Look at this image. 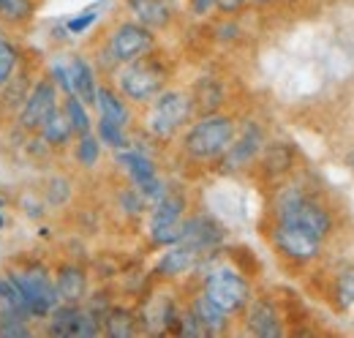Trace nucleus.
<instances>
[{
    "instance_id": "obj_6",
    "label": "nucleus",
    "mask_w": 354,
    "mask_h": 338,
    "mask_svg": "<svg viewBox=\"0 0 354 338\" xmlns=\"http://www.w3.org/2000/svg\"><path fill=\"white\" fill-rule=\"evenodd\" d=\"M153 49H158V33H153L136 19H120L106 30L104 44L95 55V69L112 74L118 66L131 63Z\"/></svg>"
},
{
    "instance_id": "obj_37",
    "label": "nucleus",
    "mask_w": 354,
    "mask_h": 338,
    "mask_svg": "<svg viewBox=\"0 0 354 338\" xmlns=\"http://www.w3.org/2000/svg\"><path fill=\"white\" fill-rule=\"evenodd\" d=\"M95 22H98V8H88V11H80L71 19H66L63 22V30L68 36H82V33H88Z\"/></svg>"
},
{
    "instance_id": "obj_13",
    "label": "nucleus",
    "mask_w": 354,
    "mask_h": 338,
    "mask_svg": "<svg viewBox=\"0 0 354 338\" xmlns=\"http://www.w3.org/2000/svg\"><path fill=\"white\" fill-rule=\"evenodd\" d=\"M180 311H183V305L177 303L172 292H150L136 308L139 330L147 336H169V333H175Z\"/></svg>"
},
{
    "instance_id": "obj_16",
    "label": "nucleus",
    "mask_w": 354,
    "mask_h": 338,
    "mask_svg": "<svg viewBox=\"0 0 354 338\" xmlns=\"http://www.w3.org/2000/svg\"><path fill=\"white\" fill-rule=\"evenodd\" d=\"M202 262H205V256L196 249H191L185 243H172V246L161 249V256L153 265V276L158 281H164V284L180 281L185 276H194L202 267Z\"/></svg>"
},
{
    "instance_id": "obj_12",
    "label": "nucleus",
    "mask_w": 354,
    "mask_h": 338,
    "mask_svg": "<svg viewBox=\"0 0 354 338\" xmlns=\"http://www.w3.org/2000/svg\"><path fill=\"white\" fill-rule=\"evenodd\" d=\"M60 101H63V93L57 90V84L52 82L49 77H39L36 82L30 84L28 96H25V104L22 109L17 112V123L25 134H39V128L44 126V121L60 109Z\"/></svg>"
},
{
    "instance_id": "obj_32",
    "label": "nucleus",
    "mask_w": 354,
    "mask_h": 338,
    "mask_svg": "<svg viewBox=\"0 0 354 338\" xmlns=\"http://www.w3.org/2000/svg\"><path fill=\"white\" fill-rule=\"evenodd\" d=\"M71 197H74V183H71V177H66V175H52V177L46 180L44 202L49 208H63V205L71 202Z\"/></svg>"
},
{
    "instance_id": "obj_2",
    "label": "nucleus",
    "mask_w": 354,
    "mask_h": 338,
    "mask_svg": "<svg viewBox=\"0 0 354 338\" xmlns=\"http://www.w3.org/2000/svg\"><path fill=\"white\" fill-rule=\"evenodd\" d=\"M237 115L232 112H207V115H196L188 126L183 128L180 139V153L188 164H199V167H216V161L226 153V148L232 145L234 134H237Z\"/></svg>"
},
{
    "instance_id": "obj_20",
    "label": "nucleus",
    "mask_w": 354,
    "mask_h": 338,
    "mask_svg": "<svg viewBox=\"0 0 354 338\" xmlns=\"http://www.w3.org/2000/svg\"><path fill=\"white\" fill-rule=\"evenodd\" d=\"M185 305H188V308H191V314L202 322V328H205L207 338L210 336H226V333L232 330L234 317H232V314H226L221 305H216L210 297L202 292V290L191 292V297H188V303H185Z\"/></svg>"
},
{
    "instance_id": "obj_15",
    "label": "nucleus",
    "mask_w": 354,
    "mask_h": 338,
    "mask_svg": "<svg viewBox=\"0 0 354 338\" xmlns=\"http://www.w3.org/2000/svg\"><path fill=\"white\" fill-rule=\"evenodd\" d=\"M177 243H185V246L196 249L205 259H210V256H216L223 249L226 229H223L221 221L213 218L210 213H188L185 221H183Z\"/></svg>"
},
{
    "instance_id": "obj_24",
    "label": "nucleus",
    "mask_w": 354,
    "mask_h": 338,
    "mask_svg": "<svg viewBox=\"0 0 354 338\" xmlns=\"http://www.w3.org/2000/svg\"><path fill=\"white\" fill-rule=\"evenodd\" d=\"M30 69L28 66H17V71L6 80V84L0 87V109L6 112V115H17L19 109H22V104H25V96H28V90H30Z\"/></svg>"
},
{
    "instance_id": "obj_43",
    "label": "nucleus",
    "mask_w": 354,
    "mask_h": 338,
    "mask_svg": "<svg viewBox=\"0 0 354 338\" xmlns=\"http://www.w3.org/2000/svg\"><path fill=\"white\" fill-rule=\"evenodd\" d=\"M3 226H6V215L0 213V229H3Z\"/></svg>"
},
{
    "instance_id": "obj_31",
    "label": "nucleus",
    "mask_w": 354,
    "mask_h": 338,
    "mask_svg": "<svg viewBox=\"0 0 354 338\" xmlns=\"http://www.w3.org/2000/svg\"><path fill=\"white\" fill-rule=\"evenodd\" d=\"M95 136L101 139V145H106L109 150H123V148H129L131 145V128H123L118 126V123H112V121H106V118H98L95 123Z\"/></svg>"
},
{
    "instance_id": "obj_18",
    "label": "nucleus",
    "mask_w": 354,
    "mask_h": 338,
    "mask_svg": "<svg viewBox=\"0 0 354 338\" xmlns=\"http://www.w3.org/2000/svg\"><path fill=\"white\" fill-rule=\"evenodd\" d=\"M131 19L142 22L145 28H150L153 33L169 30L175 25L177 14L183 11V6L177 0H123Z\"/></svg>"
},
{
    "instance_id": "obj_19",
    "label": "nucleus",
    "mask_w": 354,
    "mask_h": 338,
    "mask_svg": "<svg viewBox=\"0 0 354 338\" xmlns=\"http://www.w3.org/2000/svg\"><path fill=\"white\" fill-rule=\"evenodd\" d=\"M55 278V290L60 303H74V305H82L90 295V276L88 267L80 265V262H60L52 273Z\"/></svg>"
},
{
    "instance_id": "obj_14",
    "label": "nucleus",
    "mask_w": 354,
    "mask_h": 338,
    "mask_svg": "<svg viewBox=\"0 0 354 338\" xmlns=\"http://www.w3.org/2000/svg\"><path fill=\"white\" fill-rule=\"evenodd\" d=\"M243 330L254 338H281L286 336V319L278 300L270 295H257L243 308Z\"/></svg>"
},
{
    "instance_id": "obj_8",
    "label": "nucleus",
    "mask_w": 354,
    "mask_h": 338,
    "mask_svg": "<svg viewBox=\"0 0 354 338\" xmlns=\"http://www.w3.org/2000/svg\"><path fill=\"white\" fill-rule=\"evenodd\" d=\"M267 243L272 246V251L278 254V259H283L289 267H310L324 256V240H319L316 235H310L308 229L295 226V224H283V221H272L267 224Z\"/></svg>"
},
{
    "instance_id": "obj_3",
    "label": "nucleus",
    "mask_w": 354,
    "mask_h": 338,
    "mask_svg": "<svg viewBox=\"0 0 354 338\" xmlns=\"http://www.w3.org/2000/svg\"><path fill=\"white\" fill-rule=\"evenodd\" d=\"M109 77H112V84L123 93L126 101H131L133 107H145V104H150L164 87H169V80H172V60H169L161 49H153V52L136 57L131 63L118 66Z\"/></svg>"
},
{
    "instance_id": "obj_17",
    "label": "nucleus",
    "mask_w": 354,
    "mask_h": 338,
    "mask_svg": "<svg viewBox=\"0 0 354 338\" xmlns=\"http://www.w3.org/2000/svg\"><path fill=\"white\" fill-rule=\"evenodd\" d=\"M254 169L259 172V177L265 183H270V186H278V183L289 180L295 175V169H297V150H295V145L292 142H270L267 139V145L262 148Z\"/></svg>"
},
{
    "instance_id": "obj_4",
    "label": "nucleus",
    "mask_w": 354,
    "mask_h": 338,
    "mask_svg": "<svg viewBox=\"0 0 354 338\" xmlns=\"http://www.w3.org/2000/svg\"><path fill=\"white\" fill-rule=\"evenodd\" d=\"M142 134L156 145H169L183 134V128L196 118L191 90L185 87H164L150 104L142 107Z\"/></svg>"
},
{
    "instance_id": "obj_5",
    "label": "nucleus",
    "mask_w": 354,
    "mask_h": 338,
    "mask_svg": "<svg viewBox=\"0 0 354 338\" xmlns=\"http://www.w3.org/2000/svg\"><path fill=\"white\" fill-rule=\"evenodd\" d=\"M216 256L205 259L202 267L196 270L199 273L196 290H202L216 305H221L226 314L240 317L243 308L248 305V300L254 297V284L240 267H234L232 262H216Z\"/></svg>"
},
{
    "instance_id": "obj_36",
    "label": "nucleus",
    "mask_w": 354,
    "mask_h": 338,
    "mask_svg": "<svg viewBox=\"0 0 354 338\" xmlns=\"http://www.w3.org/2000/svg\"><path fill=\"white\" fill-rule=\"evenodd\" d=\"M0 303L11 305V308H17V311H25V314L30 317V311H28L25 300H22L19 290H17V284H14V278H11L8 273H0ZM30 319H33V317H30Z\"/></svg>"
},
{
    "instance_id": "obj_42",
    "label": "nucleus",
    "mask_w": 354,
    "mask_h": 338,
    "mask_svg": "<svg viewBox=\"0 0 354 338\" xmlns=\"http://www.w3.org/2000/svg\"><path fill=\"white\" fill-rule=\"evenodd\" d=\"M346 164H349V169L354 172V148L349 150V153H346Z\"/></svg>"
},
{
    "instance_id": "obj_11",
    "label": "nucleus",
    "mask_w": 354,
    "mask_h": 338,
    "mask_svg": "<svg viewBox=\"0 0 354 338\" xmlns=\"http://www.w3.org/2000/svg\"><path fill=\"white\" fill-rule=\"evenodd\" d=\"M46 336L55 338H98L104 336L101 319L90 311L88 305H74V303H57L46 314Z\"/></svg>"
},
{
    "instance_id": "obj_39",
    "label": "nucleus",
    "mask_w": 354,
    "mask_h": 338,
    "mask_svg": "<svg viewBox=\"0 0 354 338\" xmlns=\"http://www.w3.org/2000/svg\"><path fill=\"white\" fill-rule=\"evenodd\" d=\"M245 8H251V0H216V14L221 17H237Z\"/></svg>"
},
{
    "instance_id": "obj_1",
    "label": "nucleus",
    "mask_w": 354,
    "mask_h": 338,
    "mask_svg": "<svg viewBox=\"0 0 354 338\" xmlns=\"http://www.w3.org/2000/svg\"><path fill=\"white\" fill-rule=\"evenodd\" d=\"M270 218L303 226L324 243L335 235V213H333V208L316 191H310L303 183H295V180H283V183L275 186Z\"/></svg>"
},
{
    "instance_id": "obj_21",
    "label": "nucleus",
    "mask_w": 354,
    "mask_h": 338,
    "mask_svg": "<svg viewBox=\"0 0 354 338\" xmlns=\"http://www.w3.org/2000/svg\"><path fill=\"white\" fill-rule=\"evenodd\" d=\"M133 104L123 98V93L115 87L112 82H101L95 90V101H93V109L98 112V118H106L112 123L123 128L133 126Z\"/></svg>"
},
{
    "instance_id": "obj_27",
    "label": "nucleus",
    "mask_w": 354,
    "mask_h": 338,
    "mask_svg": "<svg viewBox=\"0 0 354 338\" xmlns=\"http://www.w3.org/2000/svg\"><path fill=\"white\" fill-rule=\"evenodd\" d=\"M330 303L338 311L354 308V262L338 267L333 273V278H330Z\"/></svg>"
},
{
    "instance_id": "obj_9",
    "label": "nucleus",
    "mask_w": 354,
    "mask_h": 338,
    "mask_svg": "<svg viewBox=\"0 0 354 338\" xmlns=\"http://www.w3.org/2000/svg\"><path fill=\"white\" fill-rule=\"evenodd\" d=\"M8 276L14 278V284H17V290H19V295L25 300L33 319H46V314L60 303L52 270L44 262H36V259L22 262L19 267H11Z\"/></svg>"
},
{
    "instance_id": "obj_30",
    "label": "nucleus",
    "mask_w": 354,
    "mask_h": 338,
    "mask_svg": "<svg viewBox=\"0 0 354 338\" xmlns=\"http://www.w3.org/2000/svg\"><path fill=\"white\" fill-rule=\"evenodd\" d=\"M101 139L95 136V131H88V134H82V136H77V142H74V161L80 164L82 169H95L98 167V161H101Z\"/></svg>"
},
{
    "instance_id": "obj_29",
    "label": "nucleus",
    "mask_w": 354,
    "mask_h": 338,
    "mask_svg": "<svg viewBox=\"0 0 354 338\" xmlns=\"http://www.w3.org/2000/svg\"><path fill=\"white\" fill-rule=\"evenodd\" d=\"M60 109L66 112V118H68V123L74 128V136H82V134H88L93 131V118H90V107L80 98V96H63V101H60Z\"/></svg>"
},
{
    "instance_id": "obj_35",
    "label": "nucleus",
    "mask_w": 354,
    "mask_h": 338,
    "mask_svg": "<svg viewBox=\"0 0 354 338\" xmlns=\"http://www.w3.org/2000/svg\"><path fill=\"white\" fill-rule=\"evenodd\" d=\"M46 77L57 84V90H60L63 96H71V93H74V84H71V71H68V60H63L60 55H57V57L49 63Z\"/></svg>"
},
{
    "instance_id": "obj_40",
    "label": "nucleus",
    "mask_w": 354,
    "mask_h": 338,
    "mask_svg": "<svg viewBox=\"0 0 354 338\" xmlns=\"http://www.w3.org/2000/svg\"><path fill=\"white\" fill-rule=\"evenodd\" d=\"M188 14L196 19H207L210 14H216V0H185Z\"/></svg>"
},
{
    "instance_id": "obj_45",
    "label": "nucleus",
    "mask_w": 354,
    "mask_h": 338,
    "mask_svg": "<svg viewBox=\"0 0 354 338\" xmlns=\"http://www.w3.org/2000/svg\"><path fill=\"white\" fill-rule=\"evenodd\" d=\"M0 208H3V197H0Z\"/></svg>"
},
{
    "instance_id": "obj_28",
    "label": "nucleus",
    "mask_w": 354,
    "mask_h": 338,
    "mask_svg": "<svg viewBox=\"0 0 354 338\" xmlns=\"http://www.w3.org/2000/svg\"><path fill=\"white\" fill-rule=\"evenodd\" d=\"M36 0H0V22L8 28H28L36 17Z\"/></svg>"
},
{
    "instance_id": "obj_22",
    "label": "nucleus",
    "mask_w": 354,
    "mask_h": 338,
    "mask_svg": "<svg viewBox=\"0 0 354 338\" xmlns=\"http://www.w3.org/2000/svg\"><path fill=\"white\" fill-rule=\"evenodd\" d=\"M191 98H194V109L196 115H207V112H221L229 104V90L226 82L216 74H202L196 82L188 87Z\"/></svg>"
},
{
    "instance_id": "obj_26",
    "label": "nucleus",
    "mask_w": 354,
    "mask_h": 338,
    "mask_svg": "<svg viewBox=\"0 0 354 338\" xmlns=\"http://www.w3.org/2000/svg\"><path fill=\"white\" fill-rule=\"evenodd\" d=\"M36 136L44 139V145L52 148V150H60V148L71 145V139H77V136H74V128H71V123H68V118H66L63 109H55L44 121V126L39 128Z\"/></svg>"
},
{
    "instance_id": "obj_10",
    "label": "nucleus",
    "mask_w": 354,
    "mask_h": 338,
    "mask_svg": "<svg viewBox=\"0 0 354 338\" xmlns=\"http://www.w3.org/2000/svg\"><path fill=\"white\" fill-rule=\"evenodd\" d=\"M267 145V131L257 118H245L237 123V134L232 139V145L226 148L221 159L216 161V169L221 175H243L251 172L262 148Z\"/></svg>"
},
{
    "instance_id": "obj_38",
    "label": "nucleus",
    "mask_w": 354,
    "mask_h": 338,
    "mask_svg": "<svg viewBox=\"0 0 354 338\" xmlns=\"http://www.w3.org/2000/svg\"><path fill=\"white\" fill-rule=\"evenodd\" d=\"M175 336H185V338H207L205 333V328H202V322L191 314V308L188 305H183V311H180V319H177V328H175Z\"/></svg>"
},
{
    "instance_id": "obj_25",
    "label": "nucleus",
    "mask_w": 354,
    "mask_h": 338,
    "mask_svg": "<svg viewBox=\"0 0 354 338\" xmlns=\"http://www.w3.org/2000/svg\"><path fill=\"white\" fill-rule=\"evenodd\" d=\"M104 336L106 338H133L139 336V317H136V308L129 305H120V303H112L109 311L104 314Z\"/></svg>"
},
{
    "instance_id": "obj_7",
    "label": "nucleus",
    "mask_w": 354,
    "mask_h": 338,
    "mask_svg": "<svg viewBox=\"0 0 354 338\" xmlns=\"http://www.w3.org/2000/svg\"><path fill=\"white\" fill-rule=\"evenodd\" d=\"M191 213V202L185 188L169 186V191L147 208V243L153 249H167L180 240V229L185 215Z\"/></svg>"
},
{
    "instance_id": "obj_41",
    "label": "nucleus",
    "mask_w": 354,
    "mask_h": 338,
    "mask_svg": "<svg viewBox=\"0 0 354 338\" xmlns=\"http://www.w3.org/2000/svg\"><path fill=\"white\" fill-rule=\"evenodd\" d=\"M275 3H281V0H251V8H270Z\"/></svg>"
},
{
    "instance_id": "obj_44",
    "label": "nucleus",
    "mask_w": 354,
    "mask_h": 338,
    "mask_svg": "<svg viewBox=\"0 0 354 338\" xmlns=\"http://www.w3.org/2000/svg\"><path fill=\"white\" fill-rule=\"evenodd\" d=\"M3 36H6V25L0 22V39H3Z\"/></svg>"
},
{
    "instance_id": "obj_34",
    "label": "nucleus",
    "mask_w": 354,
    "mask_h": 338,
    "mask_svg": "<svg viewBox=\"0 0 354 338\" xmlns=\"http://www.w3.org/2000/svg\"><path fill=\"white\" fill-rule=\"evenodd\" d=\"M22 63V55L17 49V44H11L6 36L0 39V87L6 84V80L17 71V66Z\"/></svg>"
},
{
    "instance_id": "obj_23",
    "label": "nucleus",
    "mask_w": 354,
    "mask_h": 338,
    "mask_svg": "<svg viewBox=\"0 0 354 338\" xmlns=\"http://www.w3.org/2000/svg\"><path fill=\"white\" fill-rule=\"evenodd\" d=\"M68 71H71V84H74V96H80L88 107L95 101V90H98V69L88 55H71L68 57Z\"/></svg>"
},
{
    "instance_id": "obj_33",
    "label": "nucleus",
    "mask_w": 354,
    "mask_h": 338,
    "mask_svg": "<svg viewBox=\"0 0 354 338\" xmlns=\"http://www.w3.org/2000/svg\"><path fill=\"white\" fill-rule=\"evenodd\" d=\"M118 208H120V213H126L129 218H145L150 205H147V199L129 183V186H123V188L118 191Z\"/></svg>"
}]
</instances>
